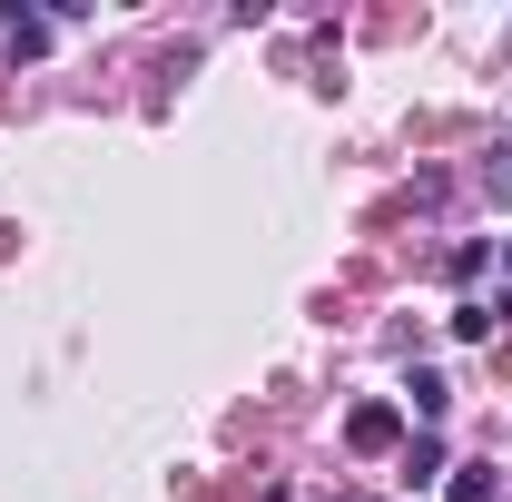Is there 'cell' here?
Returning a JSON list of instances; mask_svg holds the SVG:
<instances>
[{
	"label": "cell",
	"instance_id": "277c9868",
	"mask_svg": "<svg viewBox=\"0 0 512 502\" xmlns=\"http://www.w3.org/2000/svg\"><path fill=\"white\" fill-rule=\"evenodd\" d=\"M503 493V473H493V463H463V473H453V502H493Z\"/></svg>",
	"mask_w": 512,
	"mask_h": 502
},
{
	"label": "cell",
	"instance_id": "6da1fadb",
	"mask_svg": "<svg viewBox=\"0 0 512 502\" xmlns=\"http://www.w3.org/2000/svg\"><path fill=\"white\" fill-rule=\"evenodd\" d=\"M394 434H404V414H394V404H355V414H345V443H355V453H384Z\"/></svg>",
	"mask_w": 512,
	"mask_h": 502
},
{
	"label": "cell",
	"instance_id": "8992f818",
	"mask_svg": "<svg viewBox=\"0 0 512 502\" xmlns=\"http://www.w3.org/2000/svg\"><path fill=\"white\" fill-rule=\"evenodd\" d=\"M503 266H512V247H503Z\"/></svg>",
	"mask_w": 512,
	"mask_h": 502
},
{
	"label": "cell",
	"instance_id": "3957f363",
	"mask_svg": "<svg viewBox=\"0 0 512 502\" xmlns=\"http://www.w3.org/2000/svg\"><path fill=\"white\" fill-rule=\"evenodd\" d=\"M444 404H453V394H444V375H414V424H424V434L444 424Z\"/></svg>",
	"mask_w": 512,
	"mask_h": 502
},
{
	"label": "cell",
	"instance_id": "7a4b0ae2",
	"mask_svg": "<svg viewBox=\"0 0 512 502\" xmlns=\"http://www.w3.org/2000/svg\"><path fill=\"white\" fill-rule=\"evenodd\" d=\"M0 40H10L20 60H40V50H50V20H30V10H10V30H0Z\"/></svg>",
	"mask_w": 512,
	"mask_h": 502
},
{
	"label": "cell",
	"instance_id": "5b68a950",
	"mask_svg": "<svg viewBox=\"0 0 512 502\" xmlns=\"http://www.w3.org/2000/svg\"><path fill=\"white\" fill-rule=\"evenodd\" d=\"M483 178H493V197H512V148H493V168H483Z\"/></svg>",
	"mask_w": 512,
	"mask_h": 502
}]
</instances>
